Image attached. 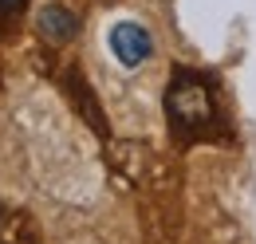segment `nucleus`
Wrapping results in <instances>:
<instances>
[{
  "instance_id": "nucleus-1",
  "label": "nucleus",
  "mask_w": 256,
  "mask_h": 244,
  "mask_svg": "<svg viewBox=\"0 0 256 244\" xmlns=\"http://www.w3.org/2000/svg\"><path fill=\"white\" fill-rule=\"evenodd\" d=\"M166 122H170L174 138H182V142H209V138L228 134L224 106L205 71L186 67L174 75V83L166 87Z\"/></svg>"
},
{
  "instance_id": "nucleus-2",
  "label": "nucleus",
  "mask_w": 256,
  "mask_h": 244,
  "mask_svg": "<svg viewBox=\"0 0 256 244\" xmlns=\"http://www.w3.org/2000/svg\"><path fill=\"white\" fill-rule=\"evenodd\" d=\"M106 44H110V56L122 63V67H146V63L154 60V36L146 24H138V20H118L110 36H106Z\"/></svg>"
},
{
  "instance_id": "nucleus-3",
  "label": "nucleus",
  "mask_w": 256,
  "mask_h": 244,
  "mask_svg": "<svg viewBox=\"0 0 256 244\" xmlns=\"http://www.w3.org/2000/svg\"><path fill=\"white\" fill-rule=\"evenodd\" d=\"M75 32H79V20H75L71 8H64V4H48V8L40 12V36H44L48 44H71Z\"/></svg>"
},
{
  "instance_id": "nucleus-4",
  "label": "nucleus",
  "mask_w": 256,
  "mask_h": 244,
  "mask_svg": "<svg viewBox=\"0 0 256 244\" xmlns=\"http://www.w3.org/2000/svg\"><path fill=\"white\" fill-rule=\"evenodd\" d=\"M0 244H36L32 228L24 224V216H4L0 220Z\"/></svg>"
},
{
  "instance_id": "nucleus-5",
  "label": "nucleus",
  "mask_w": 256,
  "mask_h": 244,
  "mask_svg": "<svg viewBox=\"0 0 256 244\" xmlns=\"http://www.w3.org/2000/svg\"><path fill=\"white\" fill-rule=\"evenodd\" d=\"M24 4H28V0H0V16L8 20V16H16V12L24 8Z\"/></svg>"
}]
</instances>
